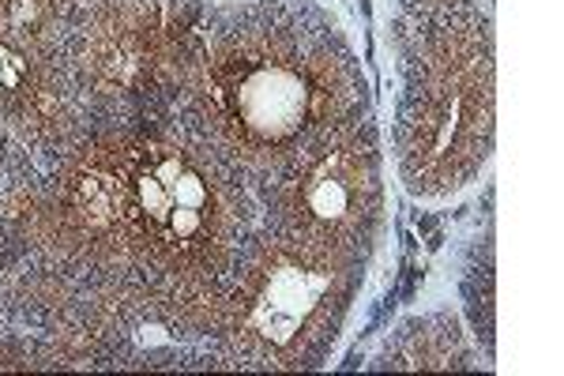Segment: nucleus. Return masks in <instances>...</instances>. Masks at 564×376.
Masks as SVG:
<instances>
[{"mask_svg": "<svg viewBox=\"0 0 564 376\" xmlns=\"http://www.w3.org/2000/svg\"><path fill=\"white\" fill-rule=\"evenodd\" d=\"M226 98H230L234 121L257 143L294 140L308 114V90L286 64H257L245 76L238 72Z\"/></svg>", "mask_w": 564, "mask_h": 376, "instance_id": "nucleus-1", "label": "nucleus"}]
</instances>
